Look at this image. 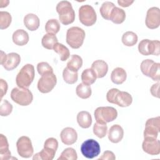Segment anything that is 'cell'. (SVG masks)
<instances>
[{
	"mask_svg": "<svg viewBox=\"0 0 160 160\" xmlns=\"http://www.w3.org/2000/svg\"><path fill=\"white\" fill-rule=\"evenodd\" d=\"M57 78L54 72H49L42 76L38 82V89L42 93H48L55 87Z\"/></svg>",
	"mask_w": 160,
	"mask_h": 160,
	"instance_id": "obj_10",
	"label": "cell"
},
{
	"mask_svg": "<svg viewBox=\"0 0 160 160\" xmlns=\"http://www.w3.org/2000/svg\"><path fill=\"white\" fill-rule=\"evenodd\" d=\"M44 147L56 151L58 148V141H57L56 139L54 138H48L44 142Z\"/></svg>",
	"mask_w": 160,
	"mask_h": 160,
	"instance_id": "obj_42",
	"label": "cell"
},
{
	"mask_svg": "<svg viewBox=\"0 0 160 160\" xmlns=\"http://www.w3.org/2000/svg\"><path fill=\"white\" fill-rule=\"evenodd\" d=\"M62 77L64 81L69 84H74L78 79V72H74L67 67L65 68L62 72Z\"/></svg>",
	"mask_w": 160,
	"mask_h": 160,
	"instance_id": "obj_32",
	"label": "cell"
},
{
	"mask_svg": "<svg viewBox=\"0 0 160 160\" xmlns=\"http://www.w3.org/2000/svg\"><path fill=\"white\" fill-rule=\"evenodd\" d=\"M6 57H7V54H6L4 51H1V61H0V62H1V65H2V64L4 63V62L6 61Z\"/></svg>",
	"mask_w": 160,
	"mask_h": 160,
	"instance_id": "obj_47",
	"label": "cell"
},
{
	"mask_svg": "<svg viewBox=\"0 0 160 160\" xmlns=\"http://www.w3.org/2000/svg\"><path fill=\"white\" fill-rule=\"evenodd\" d=\"M85 31L81 28L73 26L69 28L66 32V42L73 49L79 48L85 38Z\"/></svg>",
	"mask_w": 160,
	"mask_h": 160,
	"instance_id": "obj_4",
	"label": "cell"
},
{
	"mask_svg": "<svg viewBox=\"0 0 160 160\" xmlns=\"http://www.w3.org/2000/svg\"><path fill=\"white\" fill-rule=\"evenodd\" d=\"M115 6H116L114 5V4L112 3V2H110V1L104 2L102 4L99 9L101 16L104 19L106 20H109L111 12Z\"/></svg>",
	"mask_w": 160,
	"mask_h": 160,
	"instance_id": "obj_33",
	"label": "cell"
},
{
	"mask_svg": "<svg viewBox=\"0 0 160 160\" xmlns=\"http://www.w3.org/2000/svg\"><path fill=\"white\" fill-rule=\"evenodd\" d=\"M35 76L34 68L31 64L24 65L18 73L16 82L19 88H28L34 80Z\"/></svg>",
	"mask_w": 160,
	"mask_h": 160,
	"instance_id": "obj_3",
	"label": "cell"
},
{
	"mask_svg": "<svg viewBox=\"0 0 160 160\" xmlns=\"http://www.w3.org/2000/svg\"><path fill=\"white\" fill-rule=\"evenodd\" d=\"M160 64L159 62H154L152 65L148 74V76L154 81H159L160 79Z\"/></svg>",
	"mask_w": 160,
	"mask_h": 160,
	"instance_id": "obj_38",
	"label": "cell"
},
{
	"mask_svg": "<svg viewBox=\"0 0 160 160\" xmlns=\"http://www.w3.org/2000/svg\"><path fill=\"white\" fill-rule=\"evenodd\" d=\"M76 92L79 98L81 99H88L91 95V88L89 85L86 84L83 82L80 83L76 88Z\"/></svg>",
	"mask_w": 160,
	"mask_h": 160,
	"instance_id": "obj_26",
	"label": "cell"
},
{
	"mask_svg": "<svg viewBox=\"0 0 160 160\" xmlns=\"http://www.w3.org/2000/svg\"><path fill=\"white\" fill-rule=\"evenodd\" d=\"M107 101L120 107H128L132 102L131 95L126 91H121L118 89L112 88L106 94Z\"/></svg>",
	"mask_w": 160,
	"mask_h": 160,
	"instance_id": "obj_1",
	"label": "cell"
},
{
	"mask_svg": "<svg viewBox=\"0 0 160 160\" xmlns=\"http://www.w3.org/2000/svg\"><path fill=\"white\" fill-rule=\"evenodd\" d=\"M142 148L145 152L150 155H158L160 153V141L156 138H145Z\"/></svg>",
	"mask_w": 160,
	"mask_h": 160,
	"instance_id": "obj_14",
	"label": "cell"
},
{
	"mask_svg": "<svg viewBox=\"0 0 160 160\" xmlns=\"http://www.w3.org/2000/svg\"><path fill=\"white\" fill-rule=\"evenodd\" d=\"M160 49V42L158 40L151 41L142 39L138 45V51L142 55L149 56L151 54L159 56Z\"/></svg>",
	"mask_w": 160,
	"mask_h": 160,
	"instance_id": "obj_8",
	"label": "cell"
},
{
	"mask_svg": "<svg viewBox=\"0 0 160 160\" xmlns=\"http://www.w3.org/2000/svg\"><path fill=\"white\" fill-rule=\"evenodd\" d=\"M61 141L66 145H72L78 139V134L74 129L70 127L64 128L60 134Z\"/></svg>",
	"mask_w": 160,
	"mask_h": 160,
	"instance_id": "obj_15",
	"label": "cell"
},
{
	"mask_svg": "<svg viewBox=\"0 0 160 160\" xmlns=\"http://www.w3.org/2000/svg\"><path fill=\"white\" fill-rule=\"evenodd\" d=\"M12 41L18 46L26 45L29 39L28 33L24 29H17L12 34Z\"/></svg>",
	"mask_w": 160,
	"mask_h": 160,
	"instance_id": "obj_20",
	"label": "cell"
},
{
	"mask_svg": "<svg viewBox=\"0 0 160 160\" xmlns=\"http://www.w3.org/2000/svg\"><path fill=\"white\" fill-rule=\"evenodd\" d=\"M108 126L106 124L96 122L93 126V133L99 138H102L106 135Z\"/></svg>",
	"mask_w": 160,
	"mask_h": 160,
	"instance_id": "obj_37",
	"label": "cell"
},
{
	"mask_svg": "<svg viewBox=\"0 0 160 160\" xmlns=\"http://www.w3.org/2000/svg\"><path fill=\"white\" fill-rule=\"evenodd\" d=\"M78 159L77 152L72 148H66L58 158V160H76Z\"/></svg>",
	"mask_w": 160,
	"mask_h": 160,
	"instance_id": "obj_35",
	"label": "cell"
},
{
	"mask_svg": "<svg viewBox=\"0 0 160 160\" xmlns=\"http://www.w3.org/2000/svg\"><path fill=\"white\" fill-rule=\"evenodd\" d=\"M37 70L41 76L49 72H53L52 68L46 62H39L37 65Z\"/></svg>",
	"mask_w": 160,
	"mask_h": 160,
	"instance_id": "obj_40",
	"label": "cell"
},
{
	"mask_svg": "<svg viewBox=\"0 0 160 160\" xmlns=\"http://www.w3.org/2000/svg\"><path fill=\"white\" fill-rule=\"evenodd\" d=\"M81 152L85 158L88 159H93L100 154V145L98 142L94 139H87L81 144Z\"/></svg>",
	"mask_w": 160,
	"mask_h": 160,
	"instance_id": "obj_9",
	"label": "cell"
},
{
	"mask_svg": "<svg viewBox=\"0 0 160 160\" xmlns=\"http://www.w3.org/2000/svg\"><path fill=\"white\" fill-rule=\"evenodd\" d=\"M160 130V117L148 119L145 124L144 131V138H157Z\"/></svg>",
	"mask_w": 160,
	"mask_h": 160,
	"instance_id": "obj_12",
	"label": "cell"
},
{
	"mask_svg": "<svg viewBox=\"0 0 160 160\" xmlns=\"http://www.w3.org/2000/svg\"><path fill=\"white\" fill-rule=\"evenodd\" d=\"M126 19V13L125 11L119 8H118L115 6L114 9L112 10L110 16H109V19L112 22L119 24L122 23Z\"/></svg>",
	"mask_w": 160,
	"mask_h": 160,
	"instance_id": "obj_24",
	"label": "cell"
},
{
	"mask_svg": "<svg viewBox=\"0 0 160 160\" xmlns=\"http://www.w3.org/2000/svg\"><path fill=\"white\" fill-rule=\"evenodd\" d=\"M11 98L18 104L26 106L32 102L33 96L29 89L16 87L12 89L11 92Z\"/></svg>",
	"mask_w": 160,
	"mask_h": 160,
	"instance_id": "obj_5",
	"label": "cell"
},
{
	"mask_svg": "<svg viewBox=\"0 0 160 160\" xmlns=\"http://www.w3.org/2000/svg\"><path fill=\"white\" fill-rule=\"evenodd\" d=\"M82 65V59L77 54L71 56V59L67 63V68L74 72H78Z\"/></svg>",
	"mask_w": 160,
	"mask_h": 160,
	"instance_id": "obj_29",
	"label": "cell"
},
{
	"mask_svg": "<svg viewBox=\"0 0 160 160\" xmlns=\"http://www.w3.org/2000/svg\"><path fill=\"white\" fill-rule=\"evenodd\" d=\"M24 24L28 29L34 31L38 29L40 24V20L35 14L29 13L24 18Z\"/></svg>",
	"mask_w": 160,
	"mask_h": 160,
	"instance_id": "obj_19",
	"label": "cell"
},
{
	"mask_svg": "<svg viewBox=\"0 0 160 160\" xmlns=\"http://www.w3.org/2000/svg\"><path fill=\"white\" fill-rule=\"evenodd\" d=\"M145 23L149 29L158 28L160 25V9L157 7L149 8L146 13Z\"/></svg>",
	"mask_w": 160,
	"mask_h": 160,
	"instance_id": "obj_13",
	"label": "cell"
},
{
	"mask_svg": "<svg viewBox=\"0 0 160 160\" xmlns=\"http://www.w3.org/2000/svg\"><path fill=\"white\" fill-rule=\"evenodd\" d=\"M56 11L59 14L60 22L64 25L72 23L75 20V12L71 3L68 1H61L56 6Z\"/></svg>",
	"mask_w": 160,
	"mask_h": 160,
	"instance_id": "obj_2",
	"label": "cell"
},
{
	"mask_svg": "<svg viewBox=\"0 0 160 160\" xmlns=\"http://www.w3.org/2000/svg\"><path fill=\"white\" fill-rule=\"evenodd\" d=\"M21 62L20 55L16 52H10L7 54L6 61L2 64L7 71H11L17 68Z\"/></svg>",
	"mask_w": 160,
	"mask_h": 160,
	"instance_id": "obj_16",
	"label": "cell"
},
{
	"mask_svg": "<svg viewBox=\"0 0 160 160\" xmlns=\"http://www.w3.org/2000/svg\"><path fill=\"white\" fill-rule=\"evenodd\" d=\"M56 151L44 148L39 152L35 154L32 158L33 160H52L56 154Z\"/></svg>",
	"mask_w": 160,
	"mask_h": 160,
	"instance_id": "obj_25",
	"label": "cell"
},
{
	"mask_svg": "<svg viewBox=\"0 0 160 160\" xmlns=\"http://www.w3.org/2000/svg\"><path fill=\"white\" fill-rule=\"evenodd\" d=\"M138 36L132 31H127L122 36V42L126 46H133L138 42Z\"/></svg>",
	"mask_w": 160,
	"mask_h": 160,
	"instance_id": "obj_31",
	"label": "cell"
},
{
	"mask_svg": "<svg viewBox=\"0 0 160 160\" xmlns=\"http://www.w3.org/2000/svg\"><path fill=\"white\" fill-rule=\"evenodd\" d=\"M53 50L59 55L60 59L62 61H66L70 56V52L69 49L61 43L57 42L54 46Z\"/></svg>",
	"mask_w": 160,
	"mask_h": 160,
	"instance_id": "obj_30",
	"label": "cell"
},
{
	"mask_svg": "<svg viewBox=\"0 0 160 160\" xmlns=\"http://www.w3.org/2000/svg\"><path fill=\"white\" fill-rule=\"evenodd\" d=\"M94 115L97 122L106 124L115 120L118 116V111L111 106L98 107L94 111Z\"/></svg>",
	"mask_w": 160,
	"mask_h": 160,
	"instance_id": "obj_6",
	"label": "cell"
},
{
	"mask_svg": "<svg viewBox=\"0 0 160 160\" xmlns=\"http://www.w3.org/2000/svg\"><path fill=\"white\" fill-rule=\"evenodd\" d=\"M12 111V105L6 99L1 100L0 105V115L1 116H7L9 115Z\"/></svg>",
	"mask_w": 160,
	"mask_h": 160,
	"instance_id": "obj_39",
	"label": "cell"
},
{
	"mask_svg": "<svg viewBox=\"0 0 160 160\" xmlns=\"http://www.w3.org/2000/svg\"><path fill=\"white\" fill-rule=\"evenodd\" d=\"M12 21V17L9 12L7 11L0 12V28L4 29L8 28Z\"/></svg>",
	"mask_w": 160,
	"mask_h": 160,
	"instance_id": "obj_36",
	"label": "cell"
},
{
	"mask_svg": "<svg viewBox=\"0 0 160 160\" xmlns=\"http://www.w3.org/2000/svg\"><path fill=\"white\" fill-rule=\"evenodd\" d=\"M16 148L18 154L24 158L31 157L34 152V149L30 138L26 136L20 137L16 142Z\"/></svg>",
	"mask_w": 160,
	"mask_h": 160,
	"instance_id": "obj_11",
	"label": "cell"
},
{
	"mask_svg": "<svg viewBox=\"0 0 160 160\" xmlns=\"http://www.w3.org/2000/svg\"><path fill=\"white\" fill-rule=\"evenodd\" d=\"M77 122L82 128H89L92 124V118L90 113L86 111H80L77 115Z\"/></svg>",
	"mask_w": 160,
	"mask_h": 160,
	"instance_id": "obj_23",
	"label": "cell"
},
{
	"mask_svg": "<svg viewBox=\"0 0 160 160\" xmlns=\"http://www.w3.org/2000/svg\"><path fill=\"white\" fill-rule=\"evenodd\" d=\"M11 154L9 149V144L7 138L2 134H0V160L11 159Z\"/></svg>",
	"mask_w": 160,
	"mask_h": 160,
	"instance_id": "obj_22",
	"label": "cell"
},
{
	"mask_svg": "<svg viewBox=\"0 0 160 160\" xmlns=\"http://www.w3.org/2000/svg\"><path fill=\"white\" fill-rule=\"evenodd\" d=\"M127 74L126 71L122 68H116L111 74V79L116 84H121L126 79Z\"/></svg>",
	"mask_w": 160,
	"mask_h": 160,
	"instance_id": "obj_21",
	"label": "cell"
},
{
	"mask_svg": "<svg viewBox=\"0 0 160 160\" xmlns=\"http://www.w3.org/2000/svg\"><path fill=\"white\" fill-rule=\"evenodd\" d=\"M159 84H160L159 82H158L156 84H153L150 89L151 93L154 97H156V98L159 97Z\"/></svg>",
	"mask_w": 160,
	"mask_h": 160,
	"instance_id": "obj_45",
	"label": "cell"
},
{
	"mask_svg": "<svg viewBox=\"0 0 160 160\" xmlns=\"http://www.w3.org/2000/svg\"><path fill=\"white\" fill-rule=\"evenodd\" d=\"M124 136V130L119 124L112 125L108 131V139L112 143L120 142Z\"/></svg>",
	"mask_w": 160,
	"mask_h": 160,
	"instance_id": "obj_17",
	"label": "cell"
},
{
	"mask_svg": "<svg viewBox=\"0 0 160 160\" xmlns=\"http://www.w3.org/2000/svg\"><path fill=\"white\" fill-rule=\"evenodd\" d=\"M79 19L83 25L91 26L95 24L97 15L91 6L89 4L82 5L79 9Z\"/></svg>",
	"mask_w": 160,
	"mask_h": 160,
	"instance_id": "obj_7",
	"label": "cell"
},
{
	"mask_svg": "<svg viewBox=\"0 0 160 160\" xmlns=\"http://www.w3.org/2000/svg\"><path fill=\"white\" fill-rule=\"evenodd\" d=\"M116 156L111 151H106L98 159V160H114Z\"/></svg>",
	"mask_w": 160,
	"mask_h": 160,
	"instance_id": "obj_43",
	"label": "cell"
},
{
	"mask_svg": "<svg viewBox=\"0 0 160 160\" xmlns=\"http://www.w3.org/2000/svg\"><path fill=\"white\" fill-rule=\"evenodd\" d=\"M58 38L55 34L47 33L42 38L41 44L42 46L47 49H53L54 46L57 43Z\"/></svg>",
	"mask_w": 160,
	"mask_h": 160,
	"instance_id": "obj_28",
	"label": "cell"
},
{
	"mask_svg": "<svg viewBox=\"0 0 160 160\" xmlns=\"http://www.w3.org/2000/svg\"><path fill=\"white\" fill-rule=\"evenodd\" d=\"M45 30L47 33L56 34L60 30V24L56 19H49L45 25Z\"/></svg>",
	"mask_w": 160,
	"mask_h": 160,
	"instance_id": "obj_34",
	"label": "cell"
},
{
	"mask_svg": "<svg viewBox=\"0 0 160 160\" xmlns=\"http://www.w3.org/2000/svg\"><path fill=\"white\" fill-rule=\"evenodd\" d=\"M8 83L6 81H4L2 79H0V90H1V99L2 100V98L3 96L6 94L8 91Z\"/></svg>",
	"mask_w": 160,
	"mask_h": 160,
	"instance_id": "obj_44",
	"label": "cell"
},
{
	"mask_svg": "<svg viewBox=\"0 0 160 160\" xmlns=\"http://www.w3.org/2000/svg\"><path fill=\"white\" fill-rule=\"evenodd\" d=\"M96 78L97 76L91 68L84 69L81 74V80L82 82L89 86L96 81Z\"/></svg>",
	"mask_w": 160,
	"mask_h": 160,
	"instance_id": "obj_27",
	"label": "cell"
},
{
	"mask_svg": "<svg viewBox=\"0 0 160 160\" xmlns=\"http://www.w3.org/2000/svg\"><path fill=\"white\" fill-rule=\"evenodd\" d=\"M134 2V1H129V0H118V3L119 4V6H122V7H128L129 6H131L132 3Z\"/></svg>",
	"mask_w": 160,
	"mask_h": 160,
	"instance_id": "obj_46",
	"label": "cell"
},
{
	"mask_svg": "<svg viewBox=\"0 0 160 160\" xmlns=\"http://www.w3.org/2000/svg\"><path fill=\"white\" fill-rule=\"evenodd\" d=\"M91 68L95 72L98 78H102L108 72V65L104 61L98 59L92 62Z\"/></svg>",
	"mask_w": 160,
	"mask_h": 160,
	"instance_id": "obj_18",
	"label": "cell"
},
{
	"mask_svg": "<svg viewBox=\"0 0 160 160\" xmlns=\"http://www.w3.org/2000/svg\"><path fill=\"white\" fill-rule=\"evenodd\" d=\"M154 61L150 59H147L144 61H142L141 63L140 68L141 70V72L144 75L146 76H148L149 71L152 66V65L154 64Z\"/></svg>",
	"mask_w": 160,
	"mask_h": 160,
	"instance_id": "obj_41",
	"label": "cell"
}]
</instances>
